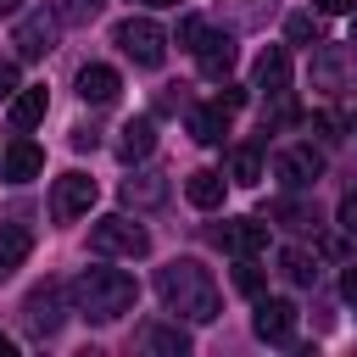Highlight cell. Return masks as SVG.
Wrapping results in <instances>:
<instances>
[{"label": "cell", "mask_w": 357, "mask_h": 357, "mask_svg": "<svg viewBox=\"0 0 357 357\" xmlns=\"http://www.w3.org/2000/svg\"><path fill=\"white\" fill-rule=\"evenodd\" d=\"M312 128H318V139H340V134H335V128H340V123H335V117H329V112H318V117H312Z\"/></svg>", "instance_id": "cell-33"}, {"label": "cell", "mask_w": 357, "mask_h": 357, "mask_svg": "<svg viewBox=\"0 0 357 357\" xmlns=\"http://www.w3.org/2000/svg\"><path fill=\"white\" fill-rule=\"evenodd\" d=\"M67 284H39V290H28V301H22V324H28V335L33 340H50L56 329H61V318H67Z\"/></svg>", "instance_id": "cell-5"}, {"label": "cell", "mask_w": 357, "mask_h": 357, "mask_svg": "<svg viewBox=\"0 0 357 357\" xmlns=\"http://www.w3.org/2000/svg\"><path fill=\"white\" fill-rule=\"evenodd\" d=\"M112 45H117L134 67H162V56H167V33H162L151 17H123V22L112 28Z\"/></svg>", "instance_id": "cell-3"}, {"label": "cell", "mask_w": 357, "mask_h": 357, "mask_svg": "<svg viewBox=\"0 0 357 357\" xmlns=\"http://www.w3.org/2000/svg\"><path fill=\"white\" fill-rule=\"evenodd\" d=\"M351 73H357V50L351 45H329L312 56V84L318 89H351Z\"/></svg>", "instance_id": "cell-8"}, {"label": "cell", "mask_w": 357, "mask_h": 357, "mask_svg": "<svg viewBox=\"0 0 357 357\" xmlns=\"http://www.w3.org/2000/svg\"><path fill=\"white\" fill-rule=\"evenodd\" d=\"M95 206V178L89 173H61L56 178V195H50V212L67 223V218H84Z\"/></svg>", "instance_id": "cell-9"}, {"label": "cell", "mask_w": 357, "mask_h": 357, "mask_svg": "<svg viewBox=\"0 0 357 357\" xmlns=\"http://www.w3.org/2000/svg\"><path fill=\"white\" fill-rule=\"evenodd\" d=\"M335 223H340V234H346V240H357V190H351V195H340Z\"/></svg>", "instance_id": "cell-29"}, {"label": "cell", "mask_w": 357, "mask_h": 357, "mask_svg": "<svg viewBox=\"0 0 357 357\" xmlns=\"http://www.w3.org/2000/svg\"><path fill=\"white\" fill-rule=\"evenodd\" d=\"M279 273H284L290 284H312V279H318V268H312L307 251H279Z\"/></svg>", "instance_id": "cell-24"}, {"label": "cell", "mask_w": 357, "mask_h": 357, "mask_svg": "<svg viewBox=\"0 0 357 357\" xmlns=\"http://www.w3.org/2000/svg\"><path fill=\"white\" fill-rule=\"evenodd\" d=\"M22 89V73H17V61H0V100H11Z\"/></svg>", "instance_id": "cell-30"}, {"label": "cell", "mask_w": 357, "mask_h": 357, "mask_svg": "<svg viewBox=\"0 0 357 357\" xmlns=\"http://www.w3.org/2000/svg\"><path fill=\"white\" fill-rule=\"evenodd\" d=\"M229 178H234V184H257V178H262V156H257V145H234V156H229Z\"/></svg>", "instance_id": "cell-23"}, {"label": "cell", "mask_w": 357, "mask_h": 357, "mask_svg": "<svg viewBox=\"0 0 357 357\" xmlns=\"http://www.w3.org/2000/svg\"><path fill=\"white\" fill-rule=\"evenodd\" d=\"M167 195V178L162 173H134V178H123V201L128 206H156Z\"/></svg>", "instance_id": "cell-21"}, {"label": "cell", "mask_w": 357, "mask_h": 357, "mask_svg": "<svg viewBox=\"0 0 357 357\" xmlns=\"http://www.w3.org/2000/svg\"><path fill=\"white\" fill-rule=\"evenodd\" d=\"M39 167H45V151L33 139H11L0 151V178L6 184H28V178H39Z\"/></svg>", "instance_id": "cell-11"}, {"label": "cell", "mask_w": 357, "mask_h": 357, "mask_svg": "<svg viewBox=\"0 0 357 357\" xmlns=\"http://www.w3.org/2000/svg\"><path fill=\"white\" fill-rule=\"evenodd\" d=\"M223 190H229V178H223V173H212V167H201V173H190V178H184V195H190V206H201V212L223 206Z\"/></svg>", "instance_id": "cell-18"}, {"label": "cell", "mask_w": 357, "mask_h": 357, "mask_svg": "<svg viewBox=\"0 0 357 357\" xmlns=\"http://www.w3.org/2000/svg\"><path fill=\"white\" fill-rule=\"evenodd\" d=\"M100 11V0H56V17L61 22H89Z\"/></svg>", "instance_id": "cell-27"}, {"label": "cell", "mask_w": 357, "mask_h": 357, "mask_svg": "<svg viewBox=\"0 0 357 357\" xmlns=\"http://www.w3.org/2000/svg\"><path fill=\"white\" fill-rule=\"evenodd\" d=\"M145 351H167V357H184L190 351V335L178 324H151L145 329Z\"/></svg>", "instance_id": "cell-22"}, {"label": "cell", "mask_w": 357, "mask_h": 357, "mask_svg": "<svg viewBox=\"0 0 357 357\" xmlns=\"http://www.w3.org/2000/svg\"><path fill=\"white\" fill-rule=\"evenodd\" d=\"M218 240H223V251H234V257H262V251H268V223H257V218H229V223L218 229Z\"/></svg>", "instance_id": "cell-12"}, {"label": "cell", "mask_w": 357, "mask_h": 357, "mask_svg": "<svg viewBox=\"0 0 357 357\" xmlns=\"http://www.w3.org/2000/svg\"><path fill=\"white\" fill-rule=\"evenodd\" d=\"M0 279H6V268H0Z\"/></svg>", "instance_id": "cell-40"}, {"label": "cell", "mask_w": 357, "mask_h": 357, "mask_svg": "<svg viewBox=\"0 0 357 357\" xmlns=\"http://www.w3.org/2000/svg\"><path fill=\"white\" fill-rule=\"evenodd\" d=\"M156 296L173 307V312H184V318H195V324H212L218 318V284H212V273L195 262V257H173L162 273H156Z\"/></svg>", "instance_id": "cell-1"}, {"label": "cell", "mask_w": 357, "mask_h": 357, "mask_svg": "<svg viewBox=\"0 0 357 357\" xmlns=\"http://www.w3.org/2000/svg\"><path fill=\"white\" fill-rule=\"evenodd\" d=\"M0 357H17V346H11V340H6V335H0Z\"/></svg>", "instance_id": "cell-36"}, {"label": "cell", "mask_w": 357, "mask_h": 357, "mask_svg": "<svg viewBox=\"0 0 357 357\" xmlns=\"http://www.w3.org/2000/svg\"><path fill=\"white\" fill-rule=\"evenodd\" d=\"M56 28H61V17H56V11H28V17H17V33H11L17 56H22V61L50 56V50H56Z\"/></svg>", "instance_id": "cell-6"}, {"label": "cell", "mask_w": 357, "mask_h": 357, "mask_svg": "<svg viewBox=\"0 0 357 357\" xmlns=\"http://www.w3.org/2000/svg\"><path fill=\"white\" fill-rule=\"evenodd\" d=\"M340 296H346V301H351V307H357V262H351V268H346V273H340Z\"/></svg>", "instance_id": "cell-34"}, {"label": "cell", "mask_w": 357, "mask_h": 357, "mask_svg": "<svg viewBox=\"0 0 357 357\" xmlns=\"http://www.w3.org/2000/svg\"><path fill=\"white\" fill-rule=\"evenodd\" d=\"M28 251H33V229H28V223H0V268H6V273L22 268Z\"/></svg>", "instance_id": "cell-19"}, {"label": "cell", "mask_w": 357, "mask_h": 357, "mask_svg": "<svg viewBox=\"0 0 357 357\" xmlns=\"http://www.w3.org/2000/svg\"><path fill=\"white\" fill-rule=\"evenodd\" d=\"M324 17H346V11H357V0H312Z\"/></svg>", "instance_id": "cell-31"}, {"label": "cell", "mask_w": 357, "mask_h": 357, "mask_svg": "<svg viewBox=\"0 0 357 357\" xmlns=\"http://www.w3.org/2000/svg\"><path fill=\"white\" fill-rule=\"evenodd\" d=\"M45 112H50L45 84H22V89L11 95V128H33V123H45Z\"/></svg>", "instance_id": "cell-15"}, {"label": "cell", "mask_w": 357, "mask_h": 357, "mask_svg": "<svg viewBox=\"0 0 357 357\" xmlns=\"http://www.w3.org/2000/svg\"><path fill=\"white\" fill-rule=\"evenodd\" d=\"M11 11H22V0H0V17H11Z\"/></svg>", "instance_id": "cell-35"}, {"label": "cell", "mask_w": 357, "mask_h": 357, "mask_svg": "<svg viewBox=\"0 0 357 357\" xmlns=\"http://www.w3.org/2000/svg\"><path fill=\"white\" fill-rule=\"evenodd\" d=\"M184 50H201V39H206V22L201 17H178V33H173Z\"/></svg>", "instance_id": "cell-28"}, {"label": "cell", "mask_w": 357, "mask_h": 357, "mask_svg": "<svg viewBox=\"0 0 357 357\" xmlns=\"http://www.w3.org/2000/svg\"><path fill=\"white\" fill-rule=\"evenodd\" d=\"M273 173H279L290 190H312V184L324 178V156H318L312 145H290V151L273 156Z\"/></svg>", "instance_id": "cell-7"}, {"label": "cell", "mask_w": 357, "mask_h": 357, "mask_svg": "<svg viewBox=\"0 0 357 357\" xmlns=\"http://www.w3.org/2000/svg\"><path fill=\"white\" fill-rule=\"evenodd\" d=\"M351 134H357V112H351Z\"/></svg>", "instance_id": "cell-39"}, {"label": "cell", "mask_w": 357, "mask_h": 357, "mask_svg": "<svg viewBox=\"0 0 357 357\" xmlns=\"http://www.w3.org/2000/svg\"><path fill=\"white\" fill-rule=\"evenodd\" d=\"M351 50H357V11H351Z\"/></svg>", "instance_id": "cell-37"}, {"label": "cell", "mask_w": 357, "mask_h": 357, "mask_svg": "<svg viewBox=\"0 0 357 357\" xmlns=\"http://www.w3.org/2000/svg\"><path fill=\"white\" fill-rule=\"evenodd\" d=\"M89 251H95V257H145V251H151V234H145L134 218L112 212V218H100V223L89 229Z\"/></svg>", "instance_id": "cell-4"}, {"label": "cell", "mask_w": 357, "mask_h": 357, "mask_svg": "<svg viewBox=\"0 0 357 357\" xmlns=\"http://www.w3.org/2000/svg\"><path fill=\"white\" fill-rule=\"evenodd\" d=\"M78 95H84L89 106H112V100L123 95V78H117V67H106V61H89V67L78 73Z\"/></svg>", "instance_id": "cell-13"}, {"label": "cell", "mask_w": 357, "mask_h": 357, "mask_svg": "<svg viewBox=\"0 0 357 357\" xmlns=\"http://www.w3.org/2000/svg\"><path fill=\"white\" fill-rule=\"evenodd\" d=\"M284 33H290V45H318V22H312L307 11H296V17L284 22Z\"/></svg>", "instance_id": "cell-26"}, {"label": "cell", "mask_w": 357, "mask_h": 357, "mask_svg": "<svg viewBox=\"0 0 357 357\" xmlns=\"http://www.w3.org/2000/svg\"><path fill=\"white\" fill-rule=\"evenodd\" d=\"M190 134H195L201 145H223V134H229V112H223V106H201V112H190Z\"/></svg>", "instance_id": "cell-20"}, {"label": "cell", "mask_w": 357, "mask_h": 357, "mask_svg": "<svg viewBox=\"0 0 357 357\" xmlns=\"http://www.w3.org/2000/svg\"><path fill=\"white\" fill-rule=\"evenodd\" d=\"M251 329H257V340H268V346H284V340L296 335V301H284V296H273V301H257V318H251Z\"/></svg>", "instance_id": "cell-10"}, {"label": "cell", "mask_w": 357, "mask_h": 357, "mask_svg": "<svg viewBox=\"0 0 357 357\" xmlns=\"http://www.w3.org/2000/svg\"><path fill=\"white\" fill-rule=\"evenodd\" d=\"M151 6H178V0H151Z\"/></svg>", "instance_id": "cell-38"}, {"label": "cell", "mask_w": 357, "mask_h": 357, "mask_svg": "<svg viewBox=\"0 0 357 357\" xmlns=\"http://www.w3.org/2000/svg\"><path fill=\"white\" fill-rule=\"evenodd\" d=\"M156 151V123L151 117H128L123 123V139H117V156L123 162H139V156H151Z\"/></svg>", "instance_id": "cell-17"}, {"label": "cell", "mask_w": 357, "mask_h": 357, "mask_svg": "<svg viewBox=\"0 0 357 357\" xmlns=\"http://www.w3.org/2000/svg\"><path fill=\"white\" fill-rule=\"evenodd\" d=\"M284 84H290V50H284V45H268V50L257 56V89L279 95Z\"/></svg>", "instance_id": "cell-16"}, {"label": "cell", "mask_w": 357, "mask_h": 357, "mask_svg": "<svg viewBox=\"0 0 357 357\" xmlns=\"http://www.w3.org/2000/svg\"><path fill=\"white\" fill-rule=\"evenodd\" d=\"M73 296H78V312L112 324V318H123V312L139 301V284H134V273H123V268H84L78 284H73Z\"/></svg>", "instance_id": "cell-2"}, {"label": "cell", "mask_w": 357, "mask_h": 357, "mask_svg": "<svg viewBox=\"0 0 357 357\" xmlns=\"http://www.w3.org/2000/svg\"><path fill=\"white\" fill-rule=\"evenodd\" d=\"M218 106H223V112H240V106H245V89H234V84H229V89L218 95Z\"/></svg>", "instance_id": "cell-32"}, {"label": "cell", "mask_w": 357, "mask_h": 357, "mask_svg": "<svg viewBox=\"0 0 357 357\" xmlns=\"http://www.w3.org/2000/svg\"><path fill=\"white\" fill-rule=\"evenodd\" d=\"M262 284H268V273L257 268V257H240V268H234V290H240V296H262Z\"/></svg>", "instance_id": "cell-25"}, {"label": "cell", "mask_w": 357, "mask_h": 357, "mask_svg": "<svg viewBox=\"0 0 357 357\" xmlns=\"http://www.w3.org/2000/svg\"><path fill=\"white\" fill-rule=\"evenodd\" d=\"M195 61H201V73H206V78H229V67H234V39L206 28V39H201Z\"/></svg>", "instance_id": "cell-14"}]
</instances>
